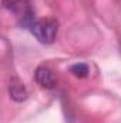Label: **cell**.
Segmentation results:
<instances>
[{
	"mask_svg": "<svg viewBox=\"0 0 121 123\" xmlns=\"http://www.w3.org/2000/svg\"><path fill=\"white\" fill-rule=\"evenodd\" d=\"M30 30L38 42H41L44 44H50L54 42V39L57 36L59 25L53 19H43V20L34 22L33 26L30 27Z\"/></svg>",
	"mask_w": 121,
	"mask_h": 123,
	"instance_id": "1",
	"label": "cell"
},
{
	"mask_svg": "<svg viewBox=\"0 0 121 123\" xmlns=\"http://www.w3.org/2000/svg\"><path fill=\"white\" fill-rule=\"evenodd\" d=\"M34 79L44 89H51V87H54V83H56V79H54L53 72L49 67H46V66L37 67V70L34 73Z\"/></svg>",
	"mask_w": 121,
	"mask_h": 123,
	"instance_id": "2",
	"label": "cell"
},
{
	"mask_svg": "<svg viewBox=\"0 0 121 123\" xmlns=\"http://www.w3.org/2000/svg\"><path fill=\"white\" fill-rule=\"evenodd\" d=\"M9 93H10V97H11L13 100H16V102H23V100L27 99V90H26V87H24L23 83H22L19 79H16V77H13V79L10 80Z\"/></svg>",
	"mask_w": 121,
	"mask_h": 123,
	"instance_id": "3",
	"label": "cell"
},
{
	"mask_svg": "<svg viewBox=\"0 0 121 123\" xmlns=\"http://www.w3.org/2000/svg\"><path fill=\"white\" fill-rule=\"evenodd\" d=\"M3 6L10 12L20 14V17H23L29 10H31L29 6V0H3Z\"/></svg>",
	"mask_w": 121,
	"mask_h": 123,
	"instance_id": "4",
	"label": "cell"
},
{
	"mask_svg": "<svg viewBox=\"0 0 121 123\" xmlns=\"http://www.w3.org/2000/svg\"><path fill=\"white\" fill-rule=\"evenodd\" d=\"M70 72H71L76 77L83 79V77H86V76L88 74V66L84 64V63H76V64H73V66L70 67Z\"/></svg>",
	"mask_w": 121,
	"mask_h": 123,
	"instance_id": "5",
	"label": "cell"
}]
</instances>
